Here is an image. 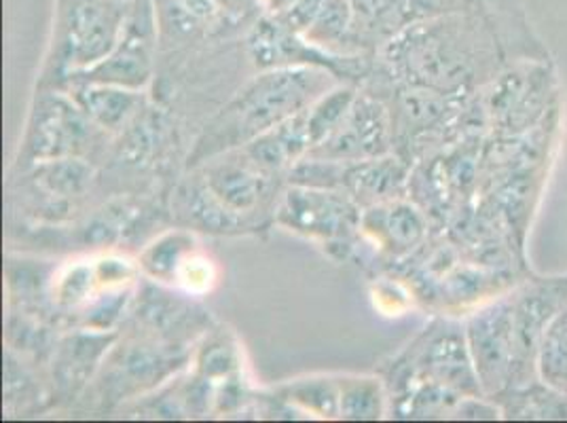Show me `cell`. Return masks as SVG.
I'll use <instances>...</instances> for the list:
<instances>
[{
  "instance_id": "obj_1",
  "label": "cell",
  "mask_w": 567,
  "mask_h": 423,
  "mask_svg": "<svg viewBox=\"0 0 567 423\" xmlns=\"http://www.w3.org/2000/svg\"><path fill=\"white\" fill-rule=\"evenodd\" d=\"M334 72L324 66H282L262 71L213 118L190 165L206 164L216 155L244 148L278 123L306 111L334 87Z\"/></svg>"
},
{
  "instance_id": "obj_2",
  "label": "cell",
  "mask_w": 567,
  "mask_h": 423,
  "mask_svg": "<svg viewBox=\"0 0 567 423\" xmlns=\"http://www.w3.org/2000/svg\"><path fill=\"white\" fill-rule=\"evenodd\" d=\"M121 0H60L55 55L66 74L104 60L121 39L127 11Z\"/></svg>"
},
{
  "instance_id": "obj_3",
  "label": "cell",
  "mask_w": 567,
  "mask_h": 423,
  "mask_svg": "<svg viewBox=\"0 0 567 423\" xmlns=\"http://www.w3.org/2000/svg\"><path fill=\"white\" fill-rule=\"evenodd\" d=\"M360 204L341 188L295 185L284 190L276 223L299 236L327 246L348 244L360 229Z\"/></svg>"
},
{
  "instance_id": "obj_4",
  "label": "cell",
  "mask_w": 567,
  "mask_h": 423,
  "mask_svg": "<svg viewBox=\"0 0 567 423\" xmlns=\"http://www.w3.org/2000/svg\"><path fill=\"white\" fill-rule=\"evenodd\" d=\"M157 41V11L153 0H132L115 49L85 71L71 72L72 83H104L142 90L151 81Z\"/></svg>"
},
{
  "instance_id": "obj_5",
  "label": "cell",
  "mask_w": 567,
  "mask_h": 423,
  "mask_svg": "<svg viewBox=\"0 0 567 423\" xmlns=\"http://www.w3.org/2000/svg\"><path fill=\"white\" fill-rule=\"evenodd\" d=\"M474 371L485 394H499L515 375L513 303H494L476 311L466 324Z\"/></svg>"
},
{
  "instance_id": "obj_6",
  "label": "cell",
  "mask_w": 567,
  "mask_h": 423,
  "mask_svg": "<svg viewBox=\"0 0 567 423\" xmlns=\"http://www.w3.org/2000/svg\"><path fill=\"white\" fill-rule=\"evenodd\" d=\"M92 127L94 123L72 97L45 95L30 118L25 153L34 162L72 157L92 138Z\"/></svg>"
},
{
  "instance_id": "obj_7",
  "label": "cell",
  "mask_w": 567,
  "mask_h": 423,
  "mask_svg": "<svg viewBox=\"0 0 567 423\" xmlns=\"http://www.w3.org/2000/svg\"><path fill=\"white\" fill-rule=\"evenodd\" d=\"M390 148V118L385 109L367 95H355L341 125L308 157L354 164L383 157Z\"/></svg>"
},
{
  "instance_id": "obj_8",
  "label": "cell",
  "mask_w": 567,
  "mask_h": 423,
  "mask_svg": "<svg viewBox=\"0 0 567 423\" xmlns=\"http://www.w3.org/2000/svg\"><path fill=\"white\" fill-rule=\"evenodd\" d=\"M185 362V353L176 345L157 341H132L115 348L104 358V383L113 390L117 400L155 388L162 379L178 371Z\"/></svg>"
},
{
  "instance_id": "obj_9",
  "label": "cell",
  "mask_w": 567,
  "mask_h": 423,
  "mask_svg": "<svg viewBox=\"0 0 567 423\" xmlns=\"http://www.w3.org/2000/svg\"><path fill=\"white\" fill-rule=\"evenodd\" d=\"M199 174L214 195L241 218L259 208L274 172L260 167L244 148H236L208 159Z\"/></svg>"
},
{
  "instance_id": "obj_10",
  "label": "cell",
  "mask_w": 567,
  "mask_h": 423,
  "mask_svg": "<svg viewBox=\"0 0 567 423\" xmlns=\"http://www.w3.org/2000/svg\"><path fill=\"white\" fill-rule=\"evenodd\" d=\"M420 369L434 385L468 394L471 399L483 394L468 350L466 330L445 327L434 332L420 353Z\"/></svg>"
},
{
  "instance_id": "obj_11",
  "label": "cell",
  "mask_w": 567,
  "mask_h": 423,
  "mask_svg": "<svg viewBox=\"0 0 567 423\" xmlns=\"http://www.w3.org/2000/svg\"><path fill=\"white\" fill-rule=\"evenodd\" d=\"M566 283H543L523 292L513 301V339H515V376L536 364V352L544 330L555 313L566 306Z\"/></svg>"
},
{
  "instance_id": "obj_12",
  "label": "cell",
  "mask_w": 567,
  "mask_h": 423,
  "mask_svg": "<svg viewBox=\"0 0 567 423\" xmlns=\"http://www.w3.org/2000/svg\"><path fill=\"white\" fill-rule=\"evenodd\" d=\"M360 229L390 255L411 252L425 237L422 212L406 202H379L362 212Z\"/></svg>"
},
{
  "instance_id": "obj_13",
  "label": "cell",
  "mask_w": 567,
  "mask_h": 423,
  "mask_svg": "<svg viewBox=\"0 0 567 423\" xmlns=\"http://www.w3.org/2000/svg\"><path fill=\"white\" fill-rule=\"evenodd\" d=\"M71 97L95 127L117 132L138 115L141 90L104 83H72Z\"/></svg>"
},
{
  "instance_id": "obj_14",
  "label": "cell",
  "mask_w": 567,
  "mask_h": 423,
  "mask_svg": "<svg viewBox=\"0 0 567 423\" xmlns=\"http://www.w3.org/2000/svg\"><path fill=\"white\" fill-rule=\"evenodd\" d=\"M176 214L190 229L210 234H231L241 225V218L214 195L202 174L178 188Z\"/></svg>"
},
{
  "instance_id": "obj_15",
  "label": "cell",
  "mask_w": 567,
  "mask_h": 423,
  "mask_svg": "<svg viewBox=\"0 0 567 423\" xmlns=\"http://www.w3.org/2000/svg\"><path fill=\"white\" fill-rule=\"evenodd\" d=\"M115 343V334L85 330L81 334L69 337L55 355L53 364V376H58V383L71 392L74 388H81L95 369L100 367Z\"/></svg>"
},
{
  "instance_id": "obj_16",
  "label": "cell",
  "mask_w": 567,
  "mask_h": 423,
  "mask_svg": "<svg viewBox=\"0 0 567 423\" xmlns=\"http://www.w3.org/2000/svg\"><path fill=\"white\" fill-rule=\"evenodd\" d=\"M197 250V237L190 229H172L155 237L138 257V267L151 282L176 286L178 271L189 255Z\"/></svg>"
},
{
  "instance_id": "obj_17",
  "label": "cell",
  "mask_w": 567,
  "mask_h": 423,
  "mask_svg": "<svg viewBox=\"0 0 567 423\" xmlns=\"http://www.w3.org/2000/svg\"><path fill=\"white\" fill-rule=\"evenodd\" d=\"M138 318L162 339L174 341V332H185V330H181L185 324H189L193 329H199V322L206 320L208 316H206V311L197 309L189 301L174 299L164 290L153 288V290L144 292Z\"/></svg>"
},
{
  "instance_id": "obj_18",
  "label": "cell",
  "mask_w": 567,
  "mask_h": 423,
  "mask_svg": "<svg viewBox=\"0 0 567 423\" xmlns=\"http://www.w3.org/2000/svg\"><path fill=\"white\" fill-rule=\"evenodd\" d=\"M534 367L544 388L567 396V301L544 330Z\"/></svg>"
},
{
  "instance_id": "obj_19",
  "label": "cell",
  "mask_w": 567,
  "mask_h": 423,
  "mask_svg": "<svg viewBox=\"0 0 567 423\" xmlns=\"http://www.w3.org/2000/svg\"><path fill=\"white\" fill-rule=\"evenodd\" d=\"M339 417L355 422L381 420L385 413L383 385L375 376H337Z\"/></svg>"
},
{
  "instance_id": "obj_20",
  "label": "cell",
  "mask_w": 567,
  "mask_h": 423,
  "mask_svg": "<svg viewBox=\"0 0 567 423\" xmlns=\"http://www.w3.org/2000/svg\"><path fill=\"white\" fill-rule=\"evenodd\" d=\"M276 394L290 406H297L322 420L339 417V383L337 376H311L286 383Z\"/></svg>"
},
{
  "instance_id": "obj_21",
  "label": "cell",
  "mask_w": 567,
  "mask_h": 423,
  "mask_svg": "<svg viewBox=\"0 0 567 423\" xmlns=\"http://www.w3.org/2000/svg\"><path fill=\"white\" fill-rule=\"evenodd\" d=\"M197 376L208 381L214 394L220 385L237 381L241 375V355L227 334H210L195 355Z\"/></svg>"
},
{
  "instance_id": "obj_22",
  "label": "cell",
  "mask_w": 567,
  "mask_h": 423,
  "mask_svg": "<svg viewBox=\"0 0 567 423\" xmlns=\"http://www.w3.org/2000/svg\"><path fill=\"white\" fill-rule=\"evenodd\" d=\"M97 292H100V283L95 276L94 260L71 262L51 280V297H53V303L60 309L81 311L90 301H94Z\"/></svg>"
},
{
  "instance_id": "obj_23",
  "label": "cell",
  "mask_w": 567,
  "mask_h": 423,
  "mask_svg": "<svg viewBox=\"0 0 567 423\" xmlns=\"http://www.w3.org/2000/svg\"><path fill=\"white\" fill-rule=\"evenodd\" d=\"M39 180L48 190L62 197L79 195L92 180V167L76 155L39 162Z\"/></svg>"
},
{
  "instance_id": "obj_24",
  "label": "cell",
  "mask_w": 567,
  "mask_h": 423,
  "mask_svg": "<svg viewBox=\"0 0 567 423\" xmlns=\"http://www.w3.org/2000/svg\"><path fill=\"white\" fill-rule=\"evenodd\" d=\"M352 20H354V2L352 0H324L318 18L303 34V39L316 48H331L346 37V32L352 25Z\"/></svg>"
},
{
  "instance_id": "obj_25",
  "label": "cell",
  "mask_w": 567,
  "mask_h": 423,
  "mask_svg": "<svg viewBox=\"0 0 567 423\" xmlns=\"http://www.w3.org/2000/svg\"><path fill=\"white\" fill-rule=\"evenodd\" d=\"M216 282H218V269L214 260L202 255L199 250H195L187 257L176 278V286L183 292H187V297H204L213 290Z\"/></svg>"
},
{
  "instance_id": "obj_26",
  "label": "cell",
  "mask_w": 567,
  "mask_h": 423,
  "mask_svg": "<svg viewBox=\"0 0 567 423\" xmlns=\"http://www.w3.org/2000/svg\"><path fill=\"white\" fill-rule=\"evenodd\" d=\"M94 265L100 290L132 288L141 271L138 262H132L127 257H118V255H104L95 259Z\"/></svg>"
},
{
  "instance_id": "obj_27",
  "label": "cell",
  "mask_w": 567,
  "mask_h": 423,
  "mask_svg": "<svg viewBox=\"0 0 567 423\" xmlns=\"http://www.w3.org/2000/svg\"><path fill=\"white\" fill-rule=\"evenodd\" d=\"M373 301H375V307H379L383 313H390V316H401L402 311L409 306L406 292L402 290L399 283L392 282L378 283V288L373 292Z\"/></svg>"
},
{
  "instance_id": "obj_28",
  "label": "cell",
  "mask_w": 567,
  "mask_h": 423,
  "mask_svg": "<svg viewBox=\"0 0 567 423\" xmlns=\"http://www.w3.org/2000/svg\"><path fill=\"white\" fill-rule=\"evenodd\" d=\"M244 2L246 0H218V4L223 7V9H227V11H237V9H241L244 7ZM259 2V0H257Z\"/></svg>"
},
{
  "instance_id": "obj_29",
  "label": "cell",
  "mask_w": 567,
  "mask_h": 423,
  "mask_svg": "<svg viewBox=\"0 0 567 423\" xmlns=\"http://www.w3.org/2000/svg\"><path fill=\"white\" fill-rule=\"evenodd\" d=\"M121 2H132V0H121Z\"/></svg>"
}]
</instances>
